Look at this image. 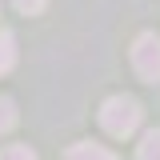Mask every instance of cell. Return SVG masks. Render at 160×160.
Returning <instances> with one entry per match:
<instances>
[{"instance_id": "cell-1", "label": "cell", "mask_w": 160, "mask_h": 160, "mask_svg": "<svg viewBox=\"0 0 160 160\" xmlns=\"http://www.w3.org/2000/svg\"><path fill=\"white\" fill-rule=\"evenodd\" d=\"M140 104L132 96H112V100H104V108H100V124L112 132V136H132L140 128Z\"/></svg>"}, {"instance_id": "cell-2", "label": "cell", "mask_w": 160, "mask_h": 160, "mask_svg": "<svg viewBox=\"0 0 160 160\" xmlns=\"http://www.w3.org/2000/svg\"><path fill=\"white\" fill-rule=\"evenodd\" d=\"M132 68L144 80H160V36L156 32H144L132 44Z\"/></svg>"}, {"instance_id": "cell-3", "label": "cell", "mask_w": 160, "mask_h": 160, "mask_svg": "<svg viewBox=\"0 0 160 160\" xmlns=\"http://www.w3.org/2000/svg\"><path fill=\"white\" fill-rule=\"evenodd\" d=\"M64 160H116V152H108L104 144H92V140H80L64 152Z\"/></svg>"}, {"instance_id": "cell-4", "label": "cell", "mask_w": 160, "mask_h": 160, "mask_svg": "<svg viewBox=\"0 0 160 160\" xmlns=\"http://www.w3.org/2000/svg\"><path fill=\"white\" fill-rule=\"evenodd\" d=\"M12 64H16V40H12V32L0 28V72H8Z\"/></svg>"}, {"instance_id": "cell-5", "label": "cell", "mask_w": 160, "mask_h": 160, "mask_svg": "<svg viewBox=\"0 0 160 160\" xmlns=\"http://www.w3.org/2000/svg\"><path fill=\"white\" fill-rule=\"evenodd\" d=\"M136 160H160V128H152L148 136L140 140V148H136Z\"/></svg>"}, {"instance_id": "cell-6", "label": "cell", "mask_w": 160, "mask_h": 160, "mask_svg": "<svg viewBox=\"0 0 160 160\" xmlns=\"http://www.w3.org/2000/svg\"><path fill=\"white\" fill-rule=\"evenodd\" d=\"M0 160H36V152L28 144H4L0 148Z\"/></svg>"}, {"instance_id": "cell-7", "label": "cell", "mask_w": 160, "mask_h": 160, "mask_svg": "<svg viewBox=\"0 0 160 160\" xmlns=\"http://www.w3.org/2000/svg\"><path fill=\"white\" fill-rule=\"evenodd\" d=\"M12 124H16V104H12L8 96H0V136H4Z\"/></svg>"}, {"instance_id": "cell-8", "label": "cell", "mask_w": 160, "mask_h": 160, "mask_svg": "<svg viewBox=\"0 0 160 160\" xmlns=\"http://www.w3.org/2000/svg\"><path fill=\"white\" fill-rule=\"evenodd\" d=\"M12 4H16L20 12H28V16H36V12L44 8V4H48V0H12Z\"/></svg>"}]
</instances>
